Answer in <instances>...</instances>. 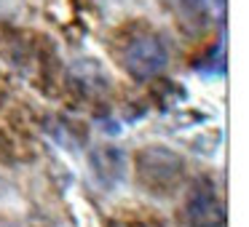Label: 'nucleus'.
<instances>
[{
	"label": "nucleus",
	"instance_id": "obj_1",
	"mask_svg": "<svg viewBox=\"0 0 249 227\" xmlns=\"http://www.w3.org/2000/svg\"><path fill=\"white\" fill-rule=\"evenodd\" d=\"M185 174V163L166 147H145L137 155V177L153 193H172Z\"/></svg>",
	"mask_w": 249,
	"mask_h": 227
},
{
	"label": "nucleus",
	"instance_id": "obj_2",
	"mask_svg": "<svg viewBox=\"0 0 249 227\" xmlns=\"http://www.w3.org/2000/svg\"><path fill=\"white\" fill-rule=\"evenodd\" d=\"M124 67L137 81H150L169 65V51L156 32H137L124 49Z\"/></svg>",
	"mask_w": 249,
	"mask_h": 227
},
{
	"label": "nucleus",
	"instance_id": "obj_3",
	"mask_svg": "<svg viewBox=\"0 0 249 227\" xmlns=\"http://www.w3.org/2000/svg\"><path fill=\"white\" fill-rule=\"evenodd\" d=\"M185 219L190 227H225V206L209 184H198L185 203Z\"/></svg>",
	"mask_w": 249,
	"mask_h": 227
},
{
	"label": "nucleus",
	"instance_id": "obj_4",
	"mask_svg": "<svg viewBox=\"0 0 249 227\" xmlns=\"http://www.w3.org/2000/svg\"><path fill=\"white\" fill-rule=\"evenodd\" d=\"M124 168H126V158L118 147L105 145L91 152V171L105 187H115V182H121V177H124Z\"/></svg>",
	"mask_w": 249,
	"mask_h": 227
},
{
	"label": "nucleus",
	"instance_id": "obj_5",
	"mask_svg": "<svg viewBox=\"0 0 249 227\" xmlns=\"http://www.w3.org/2000/svg\"><path fill=\"white\" fill-rule=\"evenodd\" d=\"M177 22L188 32H198L206 22V0H166Z\"/></svg>",
	"mask_w": 249,
	"mask_h": 227
}]
</instances>
